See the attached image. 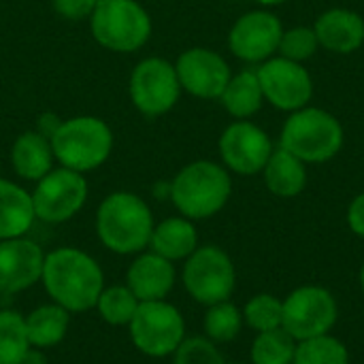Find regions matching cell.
<instances>
[{
    "mask_svg": "<svg viewBox=\"0 0 364 364\" xmlns=\"http://www.w3.org/2000/svg\"><path fill=\"white\" fill-rule=\"evenodd\" d=\"M168 196L179 215L196 222L218 215L232 196L230 171L213 160L186 164L171 181Z\"/></svg>",
    "mask_w": 364,
    "mask_h": 364,
    "instance_id": "cell-3",
    "label": "cell"
},
{
    "mask_svg": "<svg viewBox=\"0 0 364 364\" xmlns=\"http://www.w3.org/2000/svg\"><path fill=\"white\" fill-rule=\"evenodd\" d=\"M346 134L341 122L326 109L303 107L292 111L282 126L279 147L305 164H324L343 147Z\"/></svg>",
    "mask_w": 364,
    "mask_h": 364,
    "instance_id": "cell-5",
    "label": "cell"
},
{
    "mask_svg": "<svg viewBox=\"0 0 364 364\" xmlns=\"http://www.w3.org/2000/svg\"><path fill=\"white\" fill-rule=\"evenodd\" d=\"M55 162L81 175L100 168L113 151V130L96 115L62 119L49 136Z\"/></svg>",
    "mask_w": 364,
    "mask_h": 364,
    "instance_id": "cell-4",
    "label": "cell"
},
{
    "mask_svg": "<svg viewBox=\"0 0 364 364\" xmlns=\"http://www.w3.org/2000/svg\"><path fill=\"white\" fill-rule=\"evenodd\" d=\"M258 81L264 94V102L277 111H299L307 107L314 98V79L311 73L301 64L273 55L256 68Z\"/></svg>",
    "mask_w": 364,
    "mask_h": 364,
    "instance_id": "cell-12",
    "label": "cell"
},
{
    "mask_svg": "<svg viewBox=\"0 0 364 364\" xmlns=\"http://www.w3.org/2000/svg\"><path fill=\"white\" fill-rule=\"evenodd\" d=\"M173 364H226V360L207 337H186L173 354Z\"/></svg>",
    "mask_w": 364,
    "mask_h": 364,
    "instance_id": "cell-32",
    "label": "cell"
},
{
    "mask_svg": "<svg viewBox=\"0 0 364 364\" xmlns=\"http://www.w3.org/2000/svg\"><path fill=\"white\" fill-rule=\"evenodd\" d=\"M30 348L23 316L0 309V364H21Z\"/></svg>",
    "mask_w": 364,
    "mask_h": 364,
    "instance_id": "cell-25",
    "label": "cell"
},
{
    "mask_svg": "<svg viewBox=\"0 0 364 364\" xmlns=\"http://www.w3.org/2000/svg\"><path fill=\"white\" fill-rule=\"evenodd\" d=\"M175 264L154 252L139 254L126 271V286L141 303L164 301L175 288Z\"/></svg>",
    "mask_w": 364,
    "mask_h": 364,
    "instance_id": "cell-17",
    "label": "cell"
},
{
    "mask_svg": "<svg viewBox=\"0 0 364 364\" xmlns=\"http://www.w3.org/2000/svg\"><path fill=\"white\" fill-rule=\"evenodd\" d=\"M339 307L328 288L299 286L284 299L282 328L296 341L328 335L337 324Z\"/></svg>",
    "mask_w": 364,
    "mask_h": 364,
    "instance_id": "cell-10",
    "label": "cell"
},
{
    "mask_svg": "<svg viewBox=\"0 0 364 364\" xmlns=\"http://www.w3.org/2000/svg\"><path fill=\"white\" fill-rule=\"evenodd\" d=\"M181 92L175 64L158 55L143 58L128 79L130 102L145 117L166 115L179 102Z\"/></svg>",
    "mask_w": 364,
    "mask_h": 364,
    "instance_id": "cell-9",
    "label": "cell"
},
{
    "mask_svg": "<svg viewBox=\"0 0 364 364\" xmlns=\"http://www.w3.org/2000/svg\"><path fill=\"white\" fill-rule=\"evenodd\" d=\"M98 0H51L53 11L68 21H83L90 19Z\"/></svg>",
    "mask_w": 364,
    "mask_h": 364,
    "instance_id": "cell-33",
    "label": "cell"
},
{
    "mask_svg": "<svg viewBox=\"0 0 364 364\" xmlns=\"http://www.w3.org/2000/svg\"><path fill=\"white\" fill-rule=\"evenodd\" d=\"M254 2H258V4H262V6H275V4H284V2H288V0H254Z\"/></svg>",
    "mask_w": 364,
    "mask_h": 364,
    "instance_id": "cell-36",
    "label": "cell"
},
{
    "mask_svg": "<svg viewBox=\"0 0 364 364\" xmlns=\"http://www.w3.org/2000/svg\"><path fill=\"white\" fill-rule=\"evenodd\" d=\"M358 282H360V290H363V296H364V262H363V267H360V273H358Z\"/></svg>",
    "mask_w": 364,
    "mask_h": 364,
    "instance_id": "cell-37",
    "label": "cell"
},
{
    "mask_svg": "<svg viewBox=\"0 0 364 364\" xmlns=\"http://www.w3.org/2000/svg\"><path fill=\"white\" fill-rule=\"evenodd\" d=\"M218 100L235 119H250L252 115H256L264 105V94L256 68H245L232 75Z\"/></svg>",
    "mask_w": 364,
    "mask_h": 364,
    "instance_id": "cell-23",
    "label": "cell"
},
{
    "mask_svg": "<svg viewBox=\"0 0 364 364\" xmlns=\"http://www.w3.org/2000/svg\"><path fill=\"white\" fill-rule=\"evenodd\" d=\"M262 177L271 194L279 198H294L307 188V164L290 151L277 147L273 149Z\"/></svg>",
    "mask_w": 364,
    "mask_h": 364,
    "instance_id": "cell-22",
    "label": "cell"
},
{
    "mask_svg": "<svg viewBox=\"0 0 364 364\" xmlns=\"http://www.w3.org/2000/svg\"><path fill=\"white\" fill-rule=\"evenodd\" d=\"M282 34L284 26L275 13L267 9L247 11L228 32V49L247 64H262L277 53Z\"/></svg>",
    "mask_w": 364,
    "mask_h": 364,
    "instance_id": "cell-14",
    "label": "cell"
},
{
    "mask_svg": "<svg viewBox=\"0 0 364 364\" xmlns=\"http://www.w3.org/2000/svg\"><path fill=\"white\" fill-rule=\"evenodd\" d=\"M314 30L320 47L339 55L354 53L364 45V17L352 9L335 6L320 13Z\"/></svg>",
    "mask_w": 364,
    "mask_h": 364,
    "instance_id": "cell-18",
    "label": "cell"
},
{
    "mask_svg": "<svg viewBox=\"0 0 364 364\" xmlns=\"http://www.w3.org/2000/svg\"><path fill=\"white\" fill-rule=\"evenodd\" d=\"M23 320H26L30 346L36 350H45V348H55L58 343L64 341L70 326V311H66L55 303H47L32 309L28 316H23Z\"/></svg>",
    "mask_w": 364,
    "mask_h": 364,
    "instance_id": "cell-24",
    "label": "cell"
},
{
    "mask_svg": "<svg viewBox=\"0 0 364 364\" xmlns=\"http://www.w3.org/2000/svg\"><path fill=\"white\" fill-rule=\"evenodd\" d=\"M90 21L94 41L117 53L141 49L151 36V17L136 0H98Z\"/></svg>",
    "mask_w": 364,
    "mask_h": 364,
    "instance_id": "cell-6",
    "label": "cell"
},
{
    "mask_svg": "<svg viewBox=\"0 0 364 364\" xmlns=\"http://www.w3.org/2000/svg\"><path fill=\"white\" fill-rule=\"evenodd\" d=\"M132 346L149 358H166L177 352L186 339V320L181 311L166 301L139 303L128 324Z\"/></svg>",
    "mask_w": 364,
    "mask_h": 364,
    "instance_id": "cell-7",
    "label": "cell"
},
{
    "mask_svg": "<svg viewBox=\"0 0 364 364\" xmlns=\"http://www.w3.org/2000/svg\"><path fill=\"white\" fill-rule=\"evenodd\" d=\"M243 311L230 303V301H222L215 303L211 307H207L205 320H203V328H205V337L213 343H228L235 341L243 328Z\"/></svg>",
    "mask_w": 364,
    "mask_h": 364,
    "instance_id": "cell-27",
    "label": "cell"
},
{
    "mask_svg": "<svg viewBox=\"0 0 364 364\" xmlns=\"http://www.w3.org/2000/svg\"><path fill=\"white\" fill-rule=\"evenodd\" d=\"M55 156L49 136L38 130L21 132L11 145V166L17 177L26 181H38L53 168Z\"/></svg>",
    "mask_w": 364,
    "mask_h": 364,
    "instance_id": "cell-19",
    "label": "cell"
},
{
    "mask_svg": "<svg viewBox=\"0 0 364 364\" xmlns=\"http://www.w3.org/2000/svg\"><path fill=\"white\" fill-rule=\"evenodd\" d=\"M45 252L26 237L0 241V294H17L41 282Z\"/></svg>",
    "mask_w": 364,
    "mask_h": 364,
    "instance_id": "cell-16",
    "label": "cell"
},
{
    "mask_svg": "<svg viewBox=\"0 0 364 364\" xmlns=\"http://www.w3.org/2000/svg\"><path fill=\"white\" fill-rule=\"evenodd\" d=\"M218 149L222 164L230 173L252 177L264 171L275 147L267 130L250 119H237L220 134Z\"/></svg>",
    "mask_w": 364,
    "mask_h": 364,
    "instance_id": "cell-13",
    "label": "cell"
},
{
    "mask_svg": "<svg viewBox=\"0 0 364 364\" xmlns=\"http://www.w3.org/2000/svg\"><path fill=\"white\" fill-rule=\"evenodd\" d=\"M292 364H350V350L341 339L328 333L296 341Z\"/></svg>",
    "mask_w": 364,
    "mask_h": 364,
    "instance_id": "cell-28",
    "label": "cell"
},
{
    "mask_svg": "<svg viewBox=\"0 0 364 364\" xmlns=\"http://www.w3.org/2000/svg\"><path fill=\"white\" fill-rule=\"evenodd\" d=\"M21 364H47V360H45V356L36 348H30V352L26 354V358H23Z\"/></svg>",
    "mask_w": 364,
    "mask_h": 364,
    "instance_id": "cell-35",
    "label": "cell"
},
{
    "mask_svg": "<svg viewBox=\"0 0 364 364\" xmlns=\"http://www.w3.org/2000/svg\"><path fill=\"white\" fill-rule=\"evenodd\" d=\"M41 284L51 303L70 314H81L96 307V301L105 290V273L83 250L58 247L45 254Z\"/></svg>",
    "mask_w": 364,
    "mask_h": 364,
    "instance_id": "cell-1",
    "label": "cell"
},
{
    "mask_svg": "<svg viewBox=\"0 0 364 364\" xmlns=\"http://www.w3.org/2000/svg\"><path fill=\"white\" fill-rule=\"evenodd\" d=\"M149 247L154 254L171 262L190 258L194 250L198 247V232H196L194 222L183 215H175V218H166L158 222L154 226Z\"/></svg>",
    "mask_w": 364,
    "mask_h": 364,
    "instance_id": "cell-21",
    "label": "cell"
},
{
    "mask_svg": "<svg viewBox=\"0 0 364 364\" xmlns=\"http://www.w3.org/2000/svg\"><path fill=\"white\" fill-rule=\"evenodd\" d=\"M175 70L181 90L203 100L220 98L232 77L228 62L209 47H190L181 51L175 60Z\"/></svg>",
    "mask_w": 364,
    "mask_h": 364,
    "instance_id": "cell-15",
    "label": "cell"
},
{
    "mask_svg": "<svg viewBox=\"0 0 364 364\" xmlns=\"http://www.w3.org/2000/svg\"><path fill=\"white\" fill-rule=\"evenodd\" d=\"M318 49H320V43H318L314 26H294L288 30L284 28L277 53L286 60L303 64L311 60L318 53Z\"/></svg>",
    "mask_w": 364,
    "mask_h": 364,
    "instance_id": "cell-31",
    "label": "cell"
},
{
    "mask_svg": "<svg viewBox=\"0 0 364 364\" xmlns=\"http://www.w3.org/2000/svg\"><path fill=\"white\" fill-rule=\"evenodd\" d=\"M34 220L32 194L19 183L0 177V241L26 237Z\"/></svg>",
    "mask_w": 364,
    "mask_h": 364,
    "instance_id": "cell-20",
    "label": "cell"
},
{
    "mask_svg": "<svg viewBox=\"0 0 364 364\" xmlns=\"http://www.w3.org/2000/svg\"><path fill=\"white\" fill-rule=\"evenodd\" d=\"M181 282L186 292L205 307L230 301L237 286V271L232 258L218 245H198L186 258Z\"/></svg>",
    "mask_w": 364,
    "mask_h": 364,
    "instance_id": "cell-8",
    "label": "cell"
},
{
    "mask_svg": "<svg viewBox=\"0 0 364 364\" xmlns=\"http://www.w3.org/2000/svg\"><path fill=\"white\" fill-rule=\"evenodd\" d=\"M96 237L113 254L132 256L149 247L154 213L134 192H111L96 209Z\"/></svg>",
    "mask_w": 364,
    "mask_h": 364,
    "instance_id": "cell-2",
    "label": "cell"
},
{
    "mask_svg": "<svg viewBox=\"0 0 364 364\" xmlns=\"http://www.w3.org/2000/svg\"><path fill=\"white\" fill-rule=\"evenodd\" d=\"M30 194L36 220L45 224H62L83 209L87 200V179L77 171L53 166L36 181Z\"/></svg>",
    "mask_w": 364,
    "mask_h": 364,
    "instance_id": "cell-11",
    "label": "cell"
},
{
    "mask_svg": "<svg viewBox=\"0 0 364 364\" xmlns=\"http://www.w3.org/2000/svg\"><path fill=\"white\" fill-rule=\"evenodd\" d=\"M296 352V339L284 328L256 333L252 341L250 360L252 364H292Z\"/></svg>",
    "mask_w": 364,
    "mask_h": 364,
    "instance_id": "cell-26",
    "label": "cell"
},
{
    "mask_svg": "<svg viewBox=\"0 0 364 364\" xmlns=\"http://www.w3.org/2000/svg\"><path fill=\"white\" fill-rule=\"evenodd\" d=\"M226 364H243V363H226Z\"/></svg>",
    "mask_w": 364,
    "mask_h": 364,
    "instance_id": "cell-38",
    "label": "cell"
},
{
    "mask_svg": "<svg viewBox=\"0 0 364 364\" xmlns=\"http://www.w3.org/2000/svg\"><path fill=\"white\" fill-rule=\"evenodd\" d=\"M139 299L132 294L128 286H109L100 292L96 301L98 316L111 326H128L132 316L136 314Z\"/></svg>",
    "mask_w": 364,
    "mask_h": 364,
    "instance_id": "cell-29",
    "label": "cell"
},
{
    "mask_svg": "<svg viewBox=\"0 0 364 364\" xmlns=\"http://www.w3.org/2000/svg\"><path fill=\"white\" fill-rule=\"evenodd\" d=\"M348 226L356 237L364 239V192L358 194L348 207Z\"/></svg>",
    "mask_w": 364,
    "mask_h": 364,
    "instance_id": "cell-34",
    "label": "cell"
},
{
    "mask_svg": "<svg viewBox=\"0 0 364 364\" xmlns=\"http://www.w3.org/2000/svg\"><path fill=\"white\" fill-rule=\"evenodd\" d=\"M241 311H243V322L256 333L282 328L284 301L277 299L275 294H269V292L256 294L245 303V307Z\"/></svg>",
    "mask_w": 364,
    "mask_h": 364,
    "instance_id": "cell-30",
    "label": "cell"
}]
</instances>
